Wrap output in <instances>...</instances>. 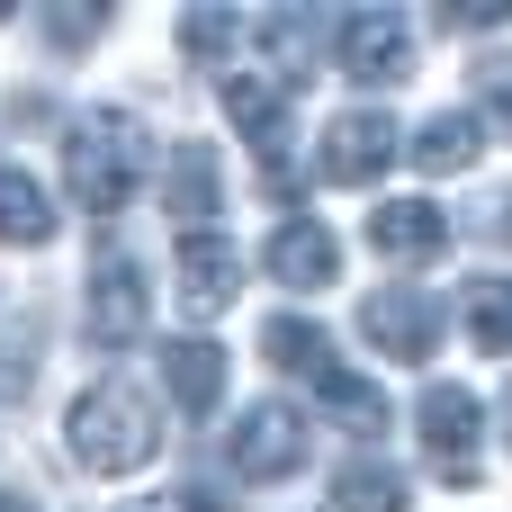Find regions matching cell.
Segmentation results:
<instances>
[{"label": "cell", "mask_w": 512, "mask_h": 512, "mask_svg": "<svg viewBox=\"0 0 512 512\" xmlns=\"http://www.w3.org/2000/svg\"><path fill=\"white\" fill-rule=\"evenodd\" d=\"M225 45H243V18H234V9H198V18H189V54H198V63H225Z\"/></svg>", "instance_id": "cell-21"}, {"label": "cell", "mask_w": 512, "mask_h": 512, "mask_svg": "<svg viewBox=\"0 0 512 512\" xmlns=\"http://www.w3.org/2000/svg\"><path fill=\"white\" fill-rule=\"evenodd\" d=\"M144 306H153V297H144V270H135L126 252H99V261H90V306H81V315H90V342H99V351H126V342L144 333Z\"/></svg>", "instance_id": "cell-7"}, {"label": "cell", "mask_w": 512, "mask_h": 512, "mask_svg": "<svg viewBox=\"0 0 512 512\" xmlns=\"http://www.w3.org/2000/svg\"><path fill=\"white\" fill-rule=\"evenodd\" d=\"M54 234V198L27 180V171H0V243H18V252H36Z\"/></svg>", "instance_id": "cell-17"}, {"label": "cell", "mask_w": 512, "mask_h": 512, "mask_svg": "<svg viewBox=\"0 0 512 512\" xmlns=\"http://www.w3.org/2000/svg\"><path fill=\"white\" fill-rule=\"evenodd\" d=\"M162 512H225L207 486H180V495H162Z\"/></svg>", "instance_id": "cell-25"}, {"label": "cell", "mask_w": 512, "mask_h": 512, "mask_svg": "<svg viewBox=\"0 0 512 512\" xmlns=\"http://www.w3.org/2000/svg\"><path fill=\"white\" fill-rule=\"evenodd\" d=\"M414 72V18H396V9H360V18H342V81H360V90H396Z\"/></svg>", "instance_id": "cell-5"}, {"label": "cell", "mask_w": 512, "mask_h": 512, "mask_svg": "<svg viewBox=\"0 0 512 512\" xmlns=\"http://www.w3.org/2000/svg\"><path fill=\"white\" fill-rule=\"evenodd\" d=\"M504 432H512V387H504Z\"/></svg>", "instance_id": "cell-27"}, {"label": "cell", "mask_w": 512, "mask_h": 512, "mask_svg": "<svg viewBox=\"0 0 512 512\" xmlns=\"http://www.w3.org/2000/svg\"><path fill=\"white\" fill-rule=\"evenodd\" d=\"M468 333H477V351H512V279H477L468 288Z\"/></svg>", "instance_id": "cell-20"}, {"label": "cell", "mask_w": 512, "mask_h": 512, "mask_svg": "<svg viewBox=\"0 0 512 512\" xmlns=\"http://www.w3.org/2000/svg\"><path fill=\"white\" fill-rule=\"evenodd\" d=\"M504 234H512V198H504Z\"/></svg>", "instance_id": "cell-28"}, {"label": "cell", "mask_w": 512, "mask_h": 512, "mask_svg": "<svg viewBox=\"0 0 512 512\" xmlns=\"http://www.w3.org/2000/svg\"><path fill=\"white\" fill-rule=\"evenodd\" d=\"M270 270H279L288 288H333V279H342V243H333L315 216H288V225L270 234Z\"/></svg>", "instance_id": "cell-12"}, {"label": "cell", "mask_w": 512, "mask_h": 512, "mask_svg": "<svg viewBox=\"0 0 512 512\" xmlns=\"http://www.w3.org/2000/svg\"><path fill=\"white\" fill-rule=\"evenodd\" d=\"M396 153H405L396 117H378V108H351V117H333V126H324V153H315V171H324L333 189H360V180H378Z\"/></svg>", "instance_id": "cell-6"}, {"label": "cell", "mask_w": 512, "mask_h": 512, "mask_svg": "<svg viewBox=\"0 0 512 512\" xmlns=\"http://www.w3.org/2000/svg\"><path fill=\"white\" fill-rule=\"evenodd\" d=\"M225 117L261 144L270 180L288 189V90H279V81H261V72H243V81H225Z\"/></svg>", "instance_id": "cell-9"}, {"label": "cell", "mask_w": 512, "mask_h": 512, "mask_svg": "<svg viewBox=\"0 0 512 512\" xmlns=\"http://www.w3.org/2000/svg\"><path fill=\"white\" fill-rule=\"evenodd\" d=\"M243 36H252V45L270 54V63H261V81L297 90V81L315 72V18H306V9H270V18H252Z\"/></svg>", "instance_id": "cell-13"}, {"label": "cell", "mask_w": 512, "mask_h": 512, "mask_svg": "<svg viewBox=\"0 0 512 512\" xmlns=\"http://www.w3.org/2000/svg\"><path fill=\"white\" fill-rule=\"evenodd\" d=\"M360 333H369V351H387V360H423V351L441 342V297H432V288H378V297L360 306Z\"/></svg>", "instance_id": "cell-8"}, {"label": "cell", "mask_w": 512, "mask_h": 512, "mask_svg": "<svg viewBox=\"0 0 512 512\" xmlns=\"http://www.w3.org/2000/svg\"><path fill=\"white\" fill-rule=\"evenodd\" d=\"M27 378H36L27 342H0V396H27Z\"/></svg>", "instance_id": "cell-24"}, {"label": "cell", "mask_w": 512, "mask_h": 512, "mask_svg": "<svg viewBox=\"0 0 512 512\" xmlns=\"http://www.w3.org/2000/svg\"><path fill=\"white\" fill-rule=\"evenodd\" d=\"M234 288H243L234 243H216V234H180V306H189V315H225Z\"/></svg>", "instance_id": "cell-11"}, {"label": "cell", "mask_w": 512, "mask_h": 512, "mask_svg": "<svg viewBox=\"0 0 512 512\" xmlns=\"http://www.w3.org/2000/svg\"><path fill=\"white\" fill-rule=\"evenodd\" d=\"M414 423H423V459H432V477L441 486H477V441H486V405L468 396V387H423V405H414Z\"/></svg>", "instance_id": "cell-3"}, {"label": "cell", "mask_w": 512, "mask_h": 512, "mask_svg": "<svg viewBox=\"0 0 512 512\" xmlns=\"http://www.w3.org/2000/svg\"><path fill=\"white\" fill-rule=\"evenodd\" d=\"M0 512H36V504H27V495H0Z\"/></svg>", "instance_id": "cell-26"}, {"label": "cell", "mask_w": 512, "mask_h": 512, "mask_svg": "<svg viewBox=\"0 0 512 512\" xmlns=\"http://www.w3.org/2000/svg\"><path fill=\"white\" fill-rule=\"evenodd\" d=\"M405 153H414V162H423L432 180H450V171H468V162H477V117L441 108V117H432V126H423V135L405 144Z\"/></svg>", "instance_id": "cell-18"}, {"label": "cell", "mask_w": 512, "mask_h": 512, "mask_svg": "<svg viewBox=\"0 0 512 512\" xmlns=\"http://www.w3.org/2000/svg\"><path fill=\"white\" fill-rule=\"evenodd\" d=\"M162 207H171L189 234H207V216H216V153H207V144H180V153H171Z\"/></svg>", "instance_id": "cell-15"}, {"label": "cell", "mask_w": 512, "mask_h": 512, "mask_svg": "<svg viewBox=\"0 0 512 512\" xmlns=\"http://www.w3.org/2000/svg\"><path fill=\"white\" fill-rule=\"evenodd\" d=\"M477 90H486V108H495V126L512 135V54H486V63H477Z\"/></svg>", "instance_id": "cell-22"}, {"label": "cell", "mask_w": 512, "mask_h": 512, "mask_svg": "<svg viewBox=\"0 0 512 512\" xmlns=\"http://www.w3.org/2000/svg\"><path fill=\"white\" fill-rule=\"evenodd\" d=\"M135 180H144V126H135L126 108H99V117H81V126L63 135V189H72L90 216H117V207L135 198Z\"/></svg>", "instance_id": "cell-2"}, {"label": "cell", "mask_w": 512, "mask_h": 512, "mask_svg": "<svg viewBox=\"0 0 512 512\" xmlns=\"http://www.w3.org/2000/svg\"><path fill=\"white\" fill-rule=\"evenodd\" d=\"M261 351H270V369H288V378H324V369H333V342H324V324H306V315H270V324H261Z\"/></svg>", "instance_id": "cell-16"}, {"label": "cell", "mask_w": 512, "mask_h": 512, "mask_svg": "<svg viewBox=\"0 0 512 512\" xmlns=\"http://www.w3.org/2000/svg\"><path fill=\"white\" fill-rule=\"evenodd\" d=\"M225 459H234V477H252V486L306 468V414H297V405H243V423L225 432Z\"/></svg>", "instance_id": "cell-4"}, {"label": "cell", "mask_w": 512, "mask_h": 512, "mask_svg": "<svg viewBox=\"0 0 512 512\" xmlns=\"http://www.w3.org/2000/svg\"><path fill=\"white\" fill-rule=\"evenodd\" d=\"M162 387H171L180 414H216V396H225V351H216V342H171V351H162Z\"/></svg>", "instance_id": "cell-14"}, {"label": "cell", "mask_w": 512, "mask_h": 512, "mask_svg": "<svg viewBox=\"0 0 512 512\" xmlns=\"http://www.w3.org/2000/svg\"><path fill=\"white\" fill-rule=\"evenodd\" d=\"M333 512H414V504H405V477L387 459H351L333 477Z\"/></svg>", "instance_id": "cell-19"}, {"label": "cell", "mask_w": 512, "mask_h": 512, "mask_svg": "<svg viewBox=\"0 0 512 512\" xmlns=\"http://www.w3.org/2000/svg\"><path fill=\"white\" fill-rule=\"evenodd\" d=\"M63 432H72V459H81L90 477H135V468L162 450V414H153L135 387H117V378L81 387L72 414H63Z\"/></svg>", "instance_id": "cell-1"}, {"label": "cell", "mask_w": 512, "mask_h": 512, "mask_svg": "<svg viewBox=\"0 0 512 512\" xmlns=\"http://www.w3.org/2000/svg\"><path fill=\"white\" fill-rule=\"evenodd\" d=\"M450 243V216L432 207V198H387L378 216H369V252L378 261H432Z\"/></svg>", "instance_id": "cell-10"}, {"label": "cell", "mask_w": 512, "mask_h": 512, "mask_svg": "<svg viewBox=\"0 0 512 512\" xmlns=\"http://www.w3.org/2000/svg\"><path fill=\"white\" fill-rule=\"evenodd\" d=\"M45 27H54L63 45H81L90 27H108V9H45Z\"/></svg>", "instance_id": "cell-23"}]
</instances>
